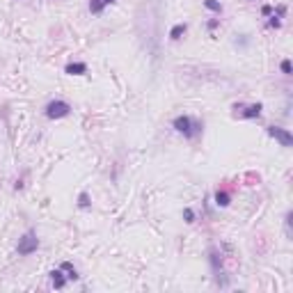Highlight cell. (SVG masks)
I'll return each mask as SVG.
<instances>
[{
  "mask_svg": "<svg viewBox=\"0 0 293 293\" xmlns=\"http://www.w3.org/2000/svg\"><path fill=\"white\" fill-rule=\"evenodd\" d=\"M284 14H286V5H277L275 14L268 18V23H266V25H268V27H275V30H279V27H282V18H284Z\"/></svg>",
  "mask_w": 293,
  "mask_h": 293,
  "instance_id": "ba28073f",
  "label": "cell"
},
{
  "mask_svg": "<svg viewBox=\"0 0 293 293\" xmlns=\"http://www.w3.org/2000/svg\"><path fill=\"white\" fill-rule=\"evenodd\" d=\"M64 73H69V76H85L87 64L85 62H69L67 67H64Z\"/></svg>",
  "mask_w": 293,
  "mask_h": 293,
  "instance_id": "30bf717a",
  "label": "cell"
},
{
  "mask_svg": "<svg viewBox=\"0 0 293 293\" xmlns=\"http://www.w3.org/2000/svg\"><path fill=\"white\" fill-rule=\"evenodd\" d=\"M60 268H62L64 273H67V279H69V282H78V279H80V275H78V270L73 268V263H69V261H64V263L60 266Z\"/></svg>",
  "mask_w": 293,
  "mask_h": 293,
  "instance_id": "4fadbf2b",
  "label": "cell"
},
{
  "mask_svg": "<svg viewBox=\"0 0 293 293\" xmlns=\"http://www.w3.org/2000/svg\"><path fill=\"white\" fill-rule=\"evenodd\" d=\"M204 7L209 9V12L218 14V16L224 12V7H222V3H220V0H204Z\"/></svg>",
  "mask_w": 293,
  "mask_h": 293,
  "instance_id": "9a60e30c",
  "label": "cell"
},
{
  "mask_svg": "<svg viewBox=\"0 0 293 293\" xmlns=\"http://www.w3.org/2000/svg\"><path fill=\"white\" fill-rule=\"evenodd\" d=\"M213 199H215V206H218V209H227V206L231 204V195H229L227 190H215Z\"/></svg>",
  "mask_w": 293,
  "mask_h": 293,
  "instance_id": "8fae6325",
  "label": "cell"
},
{
  "mask_svg": "<svg viewBox=\"0 0 293 293\" xmlns=\"http://www.w3.org/2000/svg\"><path fill=\"white\" fill-rule=\"evenodd\" d=\"M44 114L48 119H64V117H69V114H71V105H69L67 101H62V99H53V101H48V103H46Z\"/></svg>",
  "mask_w": 293,
  "mask_h": 293,
  "instance_id": "3957f363",
  "label": "cell"
},
{
  "mask_svg": "<svg viewBox=\"0 0 293 293\" xmlns=\"http://www.w3.org/2000/svg\"><path fill=\"white\" fill-rule=\"evenodd\" d=\"M209 263H211V270L215 273V277L220 279V273H222V254H220L215 247H211V252H209Z\"/></svg>",
  "mask_w": 293,
  "mask_h": 293,
  "instance_id": "8992f818",
  "label": "cell"
},
{
  "mask_svg": "<svg viewBox=\"0 0 293 293\" xmlns=\"http://www.w3.org/2000/svg\"><path fill=\"white\" fill-rule=\"evenodd\" d=\"M266 133H268L270 137H273L275 142H279L282 146H293V135H291V131L288 128H282V126H268L266 128Z\"/></svg>",
  "mask_w": 293,
  "mask_h": 293,
  "instance_id": "5b68a950",
  "label": "cell"
},
{
  "mask_svg": "<svg viewBox=\"0 0 293 293\" xmlns=\"http://www.w3.org/2000/svg\"><path fill=\"white\" fill-rule=\"evenodd\" d=\"M186 32H188V23H177V25H172V30H169V39L179 41Z\"/></svg>",
  "mask_w": 293,
  "mask_h": 293,
  "instance_id": "7c38bea8",
  "label": "cell"
},
{
  "mask_svg": "<svg viewBox=\"0 0 293 293\" xmlns=\"http://www.w3.org/2000/svg\"><path fill=\"white\" fill-rule=\"evenodd\" d=\"M172 128L177 133H181L186 140H195L197 135H201V131H204V124H201L199 119L190 117V114H179V117H174Z\"/></svg>",
  "mask_w": 293,
  "mask_h": 293,
  "instance_id": "6da1fadb",
  "label": "cell"
},
{
  "mask_svg": "<svg viewBox=\"0 0 293 293\" xmlns=\"http://www.w3.org/2000/svg\"><path fill=\"white\" fill-rule=\"evenodd\" d=\"M39 250V238H37V231L35 229H27L16 243V254L18 256H30Z\"/></svg>",
  "mask_w": 293,
  "mask_h": 293,
  "instance_id": "7a4b0ae2",
  "label": "cell"
},
{
  "mask_svg": "<svg viewBox=\"0 0 293 293\" xmlns=\"http://www.w3.org/2000/svg\"><path fill=\"white\" fill-rule=\"evenodd\" d=\"M183 220H186L188 224H192V222H195V211H192V209H183Z\"/></svg>",
  "mask_w": 293,
  "mask_h": 293,
  "instance_id": "e0dca14e",
  "label": "cell"
},
{
  "mask_svg": "<svg viewBox=\"0 0 293 293\" xmlns=\"http://www.w3.org/2000/svg\"><path fill=\"white\" fill-rule=\"evenodd\" d=\"M261 14H263V16H268V14H273V7H270V5H263V7H261Z\"/></svg>",
  "mask_w": 293,
  "mask_h": 293,
  "instance_id": "d6986e66",
  "label": "cell"
},
{
  "mask_svg": "<svg viewBox=\"0 0 293 293\" xmlns=\"http://www.w3.org/2000/svg\"><path fill=\"white\" fill-rule=\"evenodd\" d=\"M50 284H53V288H57V291H62L64 286H67V275H64V270L62 268H55V270H50Z\"/></svg>",
  "mask_w": 293,
  "mask_h": 293,
  "instance_id": "52a82bcc",
  "label": "cell"
},
{
  "mask_svg": "<svg viewBox=\"0 0 293 293\" xmlns=\"http://www.w3.org/2000/svg\"><path fill=\"white\" fill-rule=\"evenodd\" d=\"M114 3H117V0H90V5H87V7H90L92 16H101V14H103V9L108 7V5H114Z\"/></svg>",
  "mask_w": 293,
  "mask_h": 293,
  "instance_id": "9c48e42d",
  "label": "cell"
},
{
  "mask_svg": "<svg viewBox=\"0 0 293 293\" xmlns=\"http://www.w3.org/2000/svg\"><path fill=\"white\" fill-rule=\"evenodd\" d=\"M279 69H282L284 76H291L293 67H291V60H282V64H279Z\"/></svg>",
  "mask_w": 293,
  "mask_h": 293,
  "instance_id": "2e32d148",
  "label": "cell"
},
{
  "mask_svg": "<svg viewBox=\"0 0 293 293\" xmlns=\"http://www.w3.org/2000/svg\"><path fill=\"white\" fill-rule=\"evenodd\" d=\"M263 112V103H233V117L238 119H259Z\"/></svg>",
  "mask_w": 293,
  "mask_h": 293,
  "instance_id": "277c9868",
  "label": "cell"
},
{
  "mask_svg": "<svg viewBox=\"0 0 293 293\" xmlns=\"http://www.w3.org/2000/svg\"><path fill=\"white\" fill-rule=\"evenodd\" d=\"M218 25H220V18H211V21L206 23V27H209V30H215Z\"/></svg>",
  "mask_w": 293,
  "mask_h": 293,
  "instance_id": "ac0fdd59",
  "label": "cell"
},
{
  "mask_svg": "<svg viewBox=\"0 0 293 293\" xmlns=\"http://www.w3.org/2000/svg\"><path fill=\"white\" fill-rule=\"evenodd\" d=\"M78 209H82V211H87V209H92V197H90V192H78Z\"/></svg>",
  "mask_w": 293,
  "mask_h": 293,
  "instance_id": "5bb4252c",
  "label": "cell"
}]
</instances>
